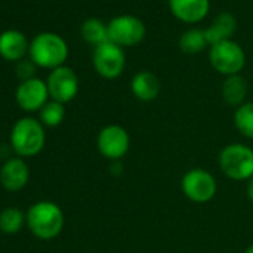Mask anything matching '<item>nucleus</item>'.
<instances>
[{"mask_svg": "<svg viewBox=\"0 0 253 253\" xmlns=\"http://www.w3.org/2000/svg\"><path fill=\"white\" fill-rule=\"evenodd\" d=\"M26 225L36 238L49 241L61 234L64 228V213L57 203L42 200L29 207Z\"/></svg>", "mask_w": 253, "mask_h": 253, "instance_id": "obj_1", "label": "nucleus"}, {"mask_svg": "<svg viewBox=\"0 0 253 253\" xmlns=\"http://www.w3.org/2000/svg\"><path fill=\"white\" fill-rule=\"evenodd\" d=\"M11 148L20 158H32L39 155L46 143L45 126L39 119L32 116L20 118L11 130Z\"/></svg>", "mask_w": 253, "mask_h": 253, "instance_id": "obj_2", "label": "nucleus"}, {"mask_svg": "<svg viewBox=\"0 0 253 253\" xmlns=\"http://www.w3.org/2000/svg\"><path fill=\"white\" fill-rule=\"evenodd\" d=\"M29 55L36 67L54 70L64 66L69 57V46L61 36L51 32H43L35 36L30 42Z\"/></svg>", "mask_w": 253, "mask_h": 253, "instance_id": "obj_3", "label": "nucleus"}, {"mask_svg": "<svg viewBox=\"0 0 253 253\" xmlns=\"http://www.w3.org/2000/svg\"><path fill=\"white\" fill-rule=\"evenodd\" d=\"M219 167L231 180L253 177V149L243 143L226 145L219 154Z\"/></svg>", "mask_w": 253, "mask_h": 253, "instance_id": "obj_4", "label": "nucleus"}, {"mask_svg": "<svg viewBox=\"0 0 253 253\" xmlns=\"http://www.w3.org/2000/svg\"><path fill=\"white\" fill-rule=\"evenodd\" d=\"M209 60L217 73L223 76H232L240 75L243 70L246 64V54L237 42L228 39L210 46Z\"/></svg>", "mask_w": 253, "mask_h": 253, "instance_id": "obj_5", "label": "nucleus"}, {"mask_svg": "<svg viewBox=\"0 0 253 253\" xmlns=\"http://www.w3.org/2000/svg\"><path fill=\"white\" fill-rule=\"evenodd\" d=\"M180 188L188 200L197 204H204L214 198L217 192V182L210 171L195 167L183 174Z\"/></svg>", "mask_w": 253, "mask_h": 253, "instance_id": "obj_6", "label": "nucleus"}, {"mask_svg": "<svg viewBox=\"0 0 253 253\" xmlns=\"http://www.w3.org/2000/svg\"><path fill=\"white\" fill-rule=\"evenodd\" d=\"M109 41L121 48L136 46L146 36L145 23L134 15H118L107 24Z\"/></svg>", "mask_w": 253, "mask_h": 253, "instance_id": "obj_7", "label": "nucleus"}, {"mask_svg": "<svg viewBox=\"0 0 253 253\" xmlns=\"http://www.w3.org/2000/svg\"><path fill=\"white\" fill-rule=\"evenodd\" d=\"M131 139L124 126L118 124L106 125L97 136V149L109 161H119L130 151Z\"/></svg>", "mask_w": 253, "mask_h": 253, "instance_id": "obj_8", "label": "nucleus"}, {"mask_svg": "<svg viewBox=\"0 0 253 253\" xmlns=\"http://www.w3.org/2000/svg\"><path fill=\"white\" fill-rule=\"evenodd\" d=\"M92 66L98 76L104 79H116L125 69V52L113 42H106L94 48Z\"/></svg>", "mask_w": 253, "mask_h": 253, "instance_id": "obj_9", "label": "nucleus"}, {"mask_svg": "<svg viewBox=\"0 0 253 253\" xmlns=\"http://www.w3.org/2000/svg\"><path fill=\"white\" fill-rule=\"evenodd\" d=\"M46 85L49 91V98L61 104L72 101L79 92V79L76 73L67 66L51 70L46 79Z\"/></svg>", "mask_w": 253, "mask_h": 253, "instance_id": "obj_10", "label": "nucleus"}, {"mask_svg": "<svg viewBox=\"0 0 253 253\" xmlns=\"http://www.w3.org/2000/svg\"><path fill=\"white\" fill-rule=\"evenodd\" d=\"M15 101L27 113L39 112L49 101L46 82L39 78L23 81L15 89Z\"/></svg>", "mask_w": 253, "mask_h": 253, "instance_id": "obj_11", "label": "nucleus"}, {"mask_svg": "<svg viewBox=\"0 0 253 253\" xmlns=\"http://www.w3.org/2000/svg\"><path fill=\"white\" fill-rule=\"evenodd\" d=\"M30 179V170L24 158L14 157L3 163L0 169V183L9 192H18L26 188Z\"/></svg>", "mask_w": 253, "mask_h": 253, "instance_id": "obj_12", "label": "nucleus"}, {"mask_svg": "<svg viewBox=\"0 0 253 253\" xmlns=\"http://www.w3.org/2000/svg\"><path fill=\"white\" fill-rule=\"evenodd\" d=\"M171 14L188 24L204 20L210 11V0H169Z\"/></svg>", "mask_w": 253, "mask_h": 253, "instance_id": "obj_13", "label": "nucleus"}, {"mask_svg": "<svg viewBox=\"0 0 253 253\" xmlns=\"http://www.w3.org/2000/svg\"><path fill=\"white\" fill-rule=\"evenodd\" d=\"M30 42L20 30L0 33V57L6 61H21L29 54Z\"/></svg>", "mask_w": 253, "mask_h": 253, "instance_id": "obj_14", "label": "nucleus"}, {"mask_svg": "<svg viewBox=\"0 0 253 253\" xmlns=\"http://www.w3.org/2000/svg\"><path fill=\"white\" fill-rule=\"evenodd\" d=\"M130 88L133 95L145 103L154 101L161 91V82L160 78L149 72V70H142L139 73H136L130 82Z\"/></svg>", "mask_w": 253, "mask_h": 253, "instance_id": "obj_15", "label": "nucleus"}, {"mask_svg": "<svg viewBox=\"0 0 253 253\" xmlns=\"http://www.w3.org/2000/svg\"><path fill=\"white\" fill-rule=\"evenodd\" d=\"M237 29V21H235V17L232 14H228V12H222L216 17V20L204 30V35H206V41L207 43L211 46V45H216L219 42H223V41H228L234 32Z\"/></svg>", "mask_w": 253, "mask_h": 253, "instance_id": "obj_16", "label": "nucleus"}, {"mask_svg": "<svg viewBox=\"0 0 253 253\" xmlns=\"http://www.w3.org/2000/svg\"><path fill=\"white\" fill-rule=\"evenodd\" d=\"M247 89V82L241 75L226 76L222 84V98L228 106L238 107L244 104Z\"/></svg>", "mask_w": 253, "mask_h": 253, "instance_id": "obj_17", "label": "nucleus"}, {"mask_svg": "<svg viewBox=\"0 0 253 253\" xmlns=\"http://www.w3.org/2000/svg\"><path fill=\"white\" fill-rule=\"evenodd\" d=\"M81 35L88 43H91L94 46H98V45L109 42L107 26L98 18L85 20L81 26Z\"/></svg>", "mask_w": 253, "mask_h": 253, "instance_id": "obj_18", "label": "nucleus"}, {"mask_svg": "<svg viewBox=\"0 0 253 253\" xmlns=\"http://www.w3.org/2000/svg\"><path fill=\"white\" fill-rule=\"evenodd\" d=\"M234 126L243 137L253 140V101L244 103L235 109Z\"/></svg>", "mask_w": 253, "mask_h": 253, "instance_id": "obj_19", "label": "nucleus"}, {"mask_svg": "<svg viewBox=\"0 0 253 253\" xmlns=\"http://www.w3.org/2000/svg\"><path fill=\"white\" fill-rule=\"evenodd\" d=\"M26 223V213L17 207H6L0 211V231L8 235H14L21 231Z\"/></svg>", "mask_w": 253, "mask_h": 253, "instance_id": "obj_20", "label": "nucleus"}, {"mask_svg": "<svg viewBox=\"0 0 253 253\" xmlns=\"http://www.w3.org/2000/svg\"><path fill=\"white\" fill-rule=\"evenodd\" d=\"M207 45L209 43L206 41L204 30H200V29H189L179 39V48H180V51L185 52V54H188V55L200 54Z\"/></svg>", "mask_w": 253, "mask_h": 253, "instance_id": "obj_21", "label": "nucleus"}, {"mask_svg": "<svg viewBox=\"0 0 253 253\" xmlns=\"http://www.w3.org/2000/svg\"><path fill=\"white\" fill-rule=\"evenodd\" d=\"M66 118V109L64 104L49 100L41 110H39V121L42 122L43 126H49V128H54V126H58L63 124Z\"/></svg>", "mask_w": 253, "mask_h": 253, "instance_id": "obj_22", "label": "nucleus"}, {"mask_svg": "<svg viewBox=\"0 0 253 253\" xmlns=\"http://www.w3.org/2000/svg\"><path fill=\"white\" fill-rule=\"evenodd\" d=\"M35 72H36V64L32 60H21V61L17 63L15 73L21 79V82L27 81V79H32V78H36Z\"/></svg>", "mask_w": 253, "mask_h": 253, "instance_id": "obj_23", "label": "nucleus"}, {"mask_svg": "<svg viewBox=\"0 0 253 253\" xmlns=\"http://www.w3.org/2000/svg\"><path fill=\"white\" fill-rule=\"evenodd\" d=\"M246 192H247V198L253 203V177H250L247 180V188H246Z\"/></svg>", "mask_w": 253, "mask_h": 253, "instance_id": "obj_24", "label": "nucleus"}, {"mask_svg": "<svg viewBox=\"0 0 253 253\" xmlns=\"http://www.w3.org/2000/svg\"><path fill=\"white\" fill-rule=\"evenodd\" d=\"M244 253H253V244H252V246H249V247L244 250Z\"/></svg>", "mask_w": 253, "mask_h": 253, "instance_id": "obj_25", "label": "nucleus"}]
</instances>
